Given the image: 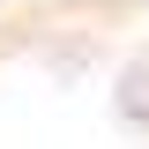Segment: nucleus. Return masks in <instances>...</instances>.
Returning a JSON list of instances; mask_svg holds the SVG:
<instances>
[{"label": "nucleus", "instance_id": "nucleus-1", "mask_svg": "<svg viewBox=\"0 0 149 149\" xmlns=\"http://www.w3.org/2000/svg\"><path fill=\"white\" fill-rule=\"evenodd\" d=\"M119 119L127 127H149V52H134L119 67Z\"/></svg>", "mask_w": 149, "mask_h": 149}]
</instances>
